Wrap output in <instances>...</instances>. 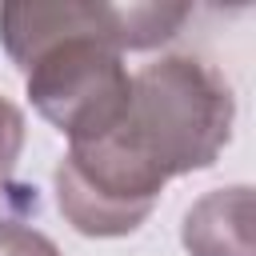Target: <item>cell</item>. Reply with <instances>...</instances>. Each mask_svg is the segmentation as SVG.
Wrapping results in <instances>:
<instances>
[{
    "instance_id": "6da1fadb",
    "label": "cell",
    "mask_w": 256,
    "mask_h": 256,
    "mask_svg": "<svg viewBox=\"0 0 256 256\" xmlns=\"http://www.w3.org/2000/svg\"><path fill=\"white\" fill-rule=\"evenodd\" d=\"M188 4L20 0L0 4V40L24 72L32 108L68 144L112 132L128 112L132 76L120 52H148L180 32Z\"/></svg>"
},
{
    "instance_id": "7a4b0ae2",
    "label": "cell",
    "mask_w": 256,
    "mask_h": 256,
    "mask_svg": "<svg viewBox=\"0 0 256 256\" xmlns=\"http://www.w3.org/2000/svg\"><path fill=\"white\" fill-rule=\"evenodd\" d=\"M236 96L220 68L200 56H164L132 76L124 132L172 180L216 164L232 140Z\"/></svg>"
},
{
    "instance_id": "3957f363",
    "label": "cell",
    "mask_w": 256,
    "mask_h": 256,
    "mask_svg": "<svg viewBox=\"0 0 256 256\" xmlns=\"http://www.w3.org/2000/svg\"><path fill=\"white\" fill-rule=\"evenodd\" d=\"M168 176L116 124L112 132L68 144L56 164V204L80 236H128L156 208Z\"/></svg>"
},
{
    "instance_id": "277c9868",
    "label": "cell",
    "mask_w": 256,
    "mask_h": 256,
    "mask_svg": "<svg viewBox=\"0 0 256 256\" xmlns=\"http://www.w3.org/2000/svg\"><path fill=\"white\" fill-rule=\"evenodd\" d=\"M184 248L192 256H256L252 248V188H216L184 216Z\"/></svg>"
},
{
    "instance_id": "5b68a950",
    "label": "cell",
    "mask_w": 256,
    "mask_h": 256,
    "mask_svg": "<svg viewBox=\"0 0 256 256\" xmlns=\"http://www.w3.org/2000/svg\"><path fill=\"white\" fill-rule=\"evenodd\" d=\"M0 256H60V248L36 228L0 220Z\"/></svg>"
},
{
    "instance_id": "8992f818",
    "label": "cell",
    "mask_w": 256,
    "mask_h": 256,
    "mask_svg": "<svg viewBox=\"0 0 256 256\" xmlns=\"http://www.w3.org/2000/svg\"><path fill=\"white\" fill-rule=\"evenodd\" d=\"M20 148H24V112L0 96V184L8 180L12 164L20 160Z\"/></svg>"
}]
</instances>
